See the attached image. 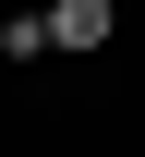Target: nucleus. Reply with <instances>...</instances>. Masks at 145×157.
<instances>
[{
  "mask_svg": "<svg viewBox=\"0 0 145 157\" xmlns=\"http://www.w3.org/2000/svg\"><path fill=\"white\" fill-rule=\"evenodd\" d=\"M48 48H109V36H121V0H48Z\"/></svg>",
  "mask_w": 145,
  "mask_h": 157,
  "instance_id": "1",
  "label": "nucleus"
},
{
  "mask_svg": "<svg viewBox=\"0 0 145 157\" xmlns=\"http://www.w3.org/2000/svg\"><path fill=\"white\" fill-rule=\"evenodd\" d=\"M0 60H12V73H24V60H48V24H36V12H12V24H0Z\"/></svg>",
  "mask_w": 145,
  "mask_h": 157,
  "instance_id": "2",
  "label": "nucleus"
}]
</instances>
